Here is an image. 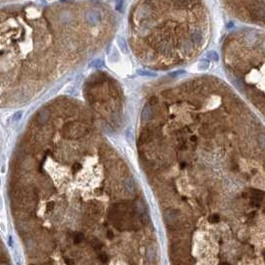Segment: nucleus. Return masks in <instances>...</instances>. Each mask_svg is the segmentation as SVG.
<instances>
[{"instance_id": "obj_1", "label": "nucleus", "mask_w": 265, "mask_h": 265, "mask_svg": "<svg viewBox=\"0 0 265 265\" xmlns=\"http://www.w3.org/2000/svg\"><path fill=\"white\" fill-rule=\"evenodd\" d=\"M116 20L97 0L0 8V107L27 104L96 56Z\"/></svg>"}, {"instance_id": "obj_2", "label": "nucleus", "mask_w": 265, "mask_h": 265, "mask_svg": "<svg viewBox=\"0 0 265 265\" xmlns=\"http://www.w3.org/2000/svg\"><path fill=\"white\" fill-rule=\"evenodd\" d=\"M84 98L90 110L108 124L119 120L122 93L118 83L104 71H95L86 78Z\"/></svg>"}, {"instance_id": "obj_3", "label": "nucleus", "mask_w": 265, "mask_h": 265, "mask_svg": "<svg viewBox=\"0 0 265 265\" xmlns=\"http://www.w3.org/2000/svg\"><path fill=\"white\" fill-rule=\"evenodd\" d=\"M124 187L126 188V191H129L130 193H133L135 191V182L132 176H128V178L124 180Z\"/></svg>"}, {"instance_id": "obj_4", "label": "nucleus", "mask_w": 265, "mask_h": 265, "mask_svg": "<svg viewBox=\"0 0 265 265\" xmlns=\"http://www.w3.org/2000/svg\"><path fill=\"white\" fill-rule=\"evenodd\" d=\"M176 217H178V213H176V211H174V210H167L165 212V218L167 221V223H171L172 221L176 219Z\"/></svg>"}, {"instance_id": "obj_5", "label": "nucleus", "mask_w": 265, "mask_h": 265, "mask_svg": "<svg viewBox=\"0 0 265 265\" xmlns=\"http://www.w3.org/2000/svg\"><path fill=\"white\" fill-rule=\"evenodd\" d=\"M83 239H84V235H83V233L79 232V233H76V234H75V236H74V241H75L76 243L81 242V241L83 240Z\"/></svg>"}, {"instance_id": "obj_6", "label": "nucleus", "mask_w": 265, "mask_h": 265, "mask_svg": "<svg viewBox=\"0 0 265 265\" xmlns=\"http://www.w3.org/2000/svg\"><path fill=\"white\" fill-rule=\"evenodd\" d=\"M259 144L263 149H265V136H263V135L259 137Z\"/></svg>"}, {"instance_id": "obj_7", "label": "nucleus", "mask_w": 265, "mask_h": 265, "mask_svg": "<svg viewBox=\"0 0 265 265\" xmlns=\"http://www.w3.org/2000/svg\"><path fill=\"white\" fill-rule=\"evenodd\" d=\"M219 265H229V264H228V263H224V262H223V263H221V264H219Z\"/></svg>"}, {"instance_id": "obj_8", "label": "nucleus", "mask_w": 265, "mask_h": 265, "mask_svg": "<svg viewBox=\"0 0 265 265\" xmlns=\"http://www.w3.org/2000/svg\"><path fill=\"white\" fill-rule=\"evenodd\" d=\"M0 265H8L7 263H0Z\"/></svg>"}, {"instance_id": "obj_9", "label": "nucleus", "mask_w": 265, "mask_h": 265, "mask_svg": "<svg viewBox=\"0 0 265 265\" xmlns=\"http://www.w3.org/2000/svg\"><path fill=\"white\" fill-rule=\"evenodd\" d=\"M2 1H5V0H0V2H2Z\"/></svg>"}]
</instances>
